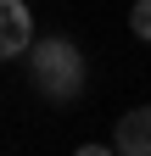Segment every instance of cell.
<instances>
[{
    "label": "cell",
    "instance_id": "obj_3",
    "mask_svg": "<svg viewBox=\"0 0 151 156\" xmlns=\"http://www.w3.org/2000/svg\"><path fill=\"white\" fill-rule=\"evenodd\" d=\"M112 151L118 156H151V101L145 106H129L112 128Z\"/></svg>",
    "mask_w": 151,
    "mask_h": 156
},
{
    "label": "cell",
    "instance_id": "obj_2",
    "mask_svg": "<svg viewBox=\"0 0 151 156\" xmlns=\"http://www.w3.org/2000/svg\"><path fill=\"white\" fill-rule=\"evenodd\" d=\"M34 11L28 0H0V62H17V56H28L34 45Z\"/></svg>",
    "mask_w": 151,
    "mask_h": 156
},
{
    "label": "cell",
    "instance_id": "obj_1",
    "mask_svg": "<svg viewBox=\"0 0 151 156\" xmlns=\"http://www.w3.org/2000/svg\"><path fill=\"white\" fill-rule=\"evenodd\" d=\"M28 84H34L39 101L73 106L84 95V84H90V62H84V50L67 34H45V39L28 45Z\"/></svg>",
    "mask_w": 151,
    "mask_h": 156
},
{
    "label": "cell",
    "instance_id": "obj_4",
    "mask_svg": "<svg viewBox=\"0 0 151 156\" xmlns=\"http://www.w3.org/2000/svg\"><path fill=\"white\" fill-rule=\"evenodd\" d=\"M129 28H134L140 45H151V0H134L129 6Z\"/></svg>",
    "mask_w": 151,
    "mask_h": 156
}]
</instances>
